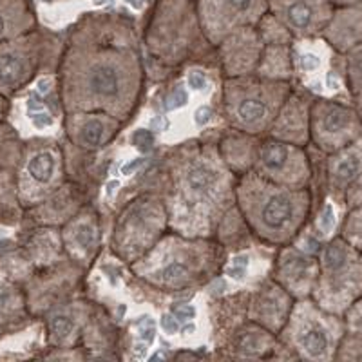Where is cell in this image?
<instances>
[{
	"label": "cell",
	"mask_w": 362,
	"mask_h": 362,
	"mask_svg": "<svg viewBox=\"0 0 362 362\" xmlns=\"http://www.w3.org/2000/svg\"><path fill=\"white\" fill-rule=\"evenodd\" d=\"M132 25L122 17L87 15L71 35L62 67L64 105L69 112H105L119 122L134 109L141 62Z\"/></svg>",
	"instance_id": "obj_1"
},
{
	"label": "cell",
	"mask_w": 362,
	"mask_h": 362,
	"mask_svg": "<svg viewBox=\"0 0 362 362\" xmlns=\"http://www.w3.org/2000/svg\"><path fill=\"white\" fill-rule=\"evenodd\" d=\"M170 190L167 196V218L180 234L202 235L228 209L232 185L228 169L209 147L181 151L170 161Z\"/></svg>",
	"instance_id": "obj_2"
},
{
	"label": "cell",
	"mask_w": 362,
	"mask_h": 362,
	"mask_svg": "<svg viewBox=\"0 0 362 362\" xmlns=\"http://www.w3.org/2000/svg\"><path fill=\"white\" fill-rule=\"evenodd\" d=\"M235 196L252 230L268 243L288 245L293 241L312 210L308 187L292 189L276 185L254 170L243 173L235 187Z\"/></svg>",
	"instance_id": "obj_3"
},
{
	"label": "cell",
	"mask_w": 362,
	"mask_h": 362,
	"mask_svg": "<svg viewBox=\"0 0 362 362\" xmlns=\"http://www.w3.org/2000/svg\"><path fill=\"white\" fill-rule=\"evenodd\" d=\"M346 329L344 317L321 308L308 297L293 303L288 321L284 322L279 334L283 335L284 348L292 351L293 357L328 362L335 361L339 342Z\"/></svg>",
	"instance_id": "obj_4"
},
{
	"label": "cell",
	"mask_w": 362,
	"mask_h": 362,
	"mask_svg": "<svg viewBox=\"0 0 362 362\" xmlns=\"http://www.w3.org/2000/svg\"><path fill=\"white\" fill-rule=\"evenodd\" d=\"M362 293V254L341 234L322 243L312 299L321 308L344 315Z\"/></svg>",
	"instance_id": "obj_5"
},
{
	"label": "cell",
	"mask_w": 362,
	"mask_h": 362,
	"mask_svg": "<svg viewBox=\"0 0 362 362\" xmlns=\"http://www.w3.org/2000/svg\"><path fill=\"white\" fill-rule=\"evenodd\" d=\"M288 82L235 76L225 83V112L232 127L245 134L270 131L281 105L290 95Z\"/></svg>",
	"instance_id": "obj_6"
},
{
	"label": "cell",
	"mask_w": 362,
	"mask_h": 362,
	"mask_svg": "<svg viewBox=\"0 0 362 362\" xmlns=\"http://www.w3.org/2000/svg\"><path fill=\"white\" fill-rule=\"evenodd\" d=\"M210 250L202 241L167 238L141 255L134 272L160 288L183 290L205 276Z\"/></svg>",
	"instance_id": "obj_7"
},
{
	"label": "cell",
	"mask_w": 362,
	"mask_h": 362,
	"mask_svg": "<svg viewBox=\"0 0 362 362\" xmlns=\"http://www.w3.org/2000/svg\"><path fill=\"white\" fill-rule=\"evenodd\" d=\"M169 223L167 209L154 196H141L124 210L115 230V250L119 257L138 261L156 245Z\"/></svg>",
	"instance_id": "obj_8"
},
{
	"label": "cell",
	"mask_w": 362,
	"mask_h": 362,
	"mask_svg": "<svg viewBox=\"0 0 362 362\" xmlns=\"http://www.w3.org/2000/svg\"><path fill=\"white\" fill-rule=\"evenodd\" d=\"M362 136V122L354 100H312L310 107V144L322 154H332Z\"/></svg>",
	"instance_id": "obj_9"
},
{
	"label": "cell",
	"mask_w": 362,
	"mask_h": 362,
	"mask_svg": "<svg viewBox=\"0 0 362 362\" xmlns=\"http://www.w3.org/2000/svg\"><path fill=\"white\" fill-rule=\"evenodd\" d=\"M252 167L255 174L281 187L303 189L312 180V163L305 147L277 140L274 136L255 144Z\"/></svg>",
	"instance_id": "obj_10"
},
{
	"label": "cell",
	"mask_w": 362,
	"mask_h": 362,
	"mask_svg": "<svg viewBox=\"0 0 362 362\" xmlns=\"http://www.w3.org/2000/svg\"><path fill=\"white\" fill-rule=\"evenodd\" d=\"M203 35L212 44L241 28L259 24L268 13V0H196Z\"/></svg>",
	"instance_id": "obj_11"
},
{
	"label": "cell",
	"mask_w": 362,
	"mask_h": 362,
	"mask_svg": "<svg viewBox=\"0 0 362 362\" xmlns=\"http://www.w3.org/2000/svg\"><path fill=\"white\" fill-rule=\"evenodd\" d=\"M334 8L328 0H268V11L293 38L321 37Z\"/></svg>",
	"instance_id": "obj_12"
},
{
	"label": "cell",
	"mask_w": 362,
	"mask_h": 362,
	"mask_svg": "<svg viewBox=\"0 0 362 362\" xmlns=\"http://www.w3.org/2000/svg\"><path fill=\"white\" fill-rule=\"evenodd\" d=\"M38 40L33 35L0 42V95H13L33 78L38 66Z\"/></svg>",
	"instance_id": "obj_13"
},
{
	"label": "cell",
	"mask_w": 362,
	"mask_h": 362,
	"mask_svg": "<svg viewBox=\"0 0 362 362\" xmlns=\"http://www.w3.org/2000/svg\"><path fill=\"white\" fill-rule=\"evenodd\" d=\"M319 276V255L297 247H284L276 263V283L293 299H308Z\"/></svg>",
	"instance_id": "obj_14"
},
{
	"label": "cell",
	"mask_w": 362,
	"mask_h": 362,
	"mask_svg": "<svg viewBox=\"0 0 362 362\" xmlns=\"http://www.w3.org/2000/svg\"><path fill=\"white\" fill-rule=\"evenodd\" d=\"M219 45H221L223 66L230 78L252 74L259 66L263 40L259 31H255L252 25L230 33L219 42Z\"/></svg>",
	"instance_id": "obj_15"
},
{
	"label": "cell",
	"mask_w": 362,
	"mask_h": 362,
	"mask_svg": "<svg viewBox=\"0 0 362 362\" xmlns=\"http://www.w3.org/2000/svg\"><path fill=\"white\" fill-rule=\"evenodd\" d=\"M312 100L306 93L290 90L288 98L284 100L277 112L270 132L274 138L288 144L306 147L310 144V107Z\"/></svg>",
	"instance_id": "obj_16"
},
{
	"label": "cell",
	"mask_w": 362,
	"mask_h": 362,
	"mask_svg": "<svg viewBox=\"0 0 362 362\" xmlns=\"http://www.w3.org/2000/svg\"><path fill=\"white\" fill-rule=\"evenodd\" d=\"M66 129L74 145L95 151L115 138L119 119L105 112H71Z\"/></svg>",
	"instance_id": "obj_17"
},
{
	"label": "cell",
	"mask_w": 362,
	"mask_h": 362,
	"mask_svg": "<svg viewBox=\"0 0 362 362\" xmlns=\"http://www.w3.org/2000/svg\"><path fill=\"white\" fill-rule=\"evenodd\" d=\"M325 173L328 192L342 202L346 189L362 174V136L335 153L326 154Z\"/></svg>",
	"instance_id": "obj_18"
},
{
	"label": "cell",
	"mask_w": 362,
	"mask_h": 362,
	"mask_svg": "<svg viewBox=\"0 0 362 362\" xmlns=\"http://www.w3.org/2000/svg\"><path fill=\"white\" fill-rule=\"evenodd\" d=\"M293 303L296 299L283 286L277 283L264 284L263 288L255 292L254 300H252V321L267 328L272 334H279L284 322L288 321Z\"/></svg>",
	"instance_id": "obj_19"
},
{
	"label": "cell",
	"mask_w": 362,
	"mask_h": 362,
	"mask_svg": "<svg viewBox=\"0 0 362 362\" xmlns=\"http://www.w3.org/2000/svg\"><path fill=\"white\" fill-rule=\"evenodd\" d=\"M321 37L339 54H344L362 42V0L335 6Z\"/></svg>",
	"instance_id": "obj_20"
},
{
	"label": "cell",
	"mask_w": 362,
	"mask_h": 362,
	"mask_svg": "<svg viewBox=\"0 0 362 362\" xmlns=\"http://www.w3.org/2000/svg\"><path fill=\"white\" fill-rule=\"evenodd\" d=\"M33 28L35 13L29 0H0V42L24 37Z\"/></svg>",
	"instance_id": "obj_21"
},
{
	"label": "cell",
	"mask_w": 362,
	"mask_h": 362,
	"mask_svg": "<svg viewBox=\"0 0 362 362\" xmlns=\"http://www.w3.org/2000/svg\"><path fill=\"white\" fill-rule=\"evenodd\" d=\"M58 176V154L54 148L51 147H40L37 148L31 156L25 161V169H24V183L29 189H40L47 190L53 181L57 180Z\"/></svg>",
	"instance_id": "obj_22"
},
{
	"label": "cell",
	"mask_w": 362,
	"mask_h": 362,
	"mask_svg": "<svg viewBox=\"0 0 362 362\" xmlns=\"http://www.w3.org/2000/svg\"><path fill=\"white\" fill-rule=\"evenodd\" d=\"M259 76L268 80H281L288 82V78L293 74V58L290 44H268L267 49H263L261 54Z\"/></svg>",
	"instance_id": "obj_23"
},
{
	"label": "cell",
	"mask_w": 362,
	"mask_h": 362,
	"mask_svg": "<svg viewBox=\"0 0 362 362\" xmlns=\"http://www.w3.org/2000/svg\"><path fill=\"white\" fill-rule=\"evenodd\" d=\"M98 234H96L95 223L89 221L87 218L78 219V221L71 223L69 230L66 232V243L73 252L87 255L95 250Z\"/></svg>",
	"instance_id": "obj_24"
},
{
	"label": "cell",
	"mask_w": 362,
	"mask_h": 362,
	"mask_svg": "<svg viewBox=\"0 0 362 362\" xmlns=\"http://www.w3.org/2000/svg\"><path fill=\"white\" fill-rule=\"evenodd\" d=\"M254 148L255 144L247 141L245 136H234L228 138L223 144V158H225V165H230L232 169L243 170L247 173V167L252 165L254 160Z\"/></svg>",
	"instance_id": "obj_25"
},
{
	"label": "cell",
	"mask_w": 362,
	"mask_h": 362,
	"mask_svg": "<svg viewBox=\"0 0 362 362\" xmlns=\"http://www.w3.org/2000/svg\"><path fill=\"white\" fill-rule=\"evenodd\" d=\"M272 332L263 326L247 328L235 341V350L241 357H261V354L270 350Z\"/></svg>",
	"instance_id": "obj_26"
},
{
	"label": "cell",
	"mask_w": 362,
	"mask_h": 362,
	"mask_svg": "<svg viewBox=\"0 0 362 362\" xmlns=\"http://www.w3.org/2000/svg\"><path fill=\"white\" fill-rule=\"evenodd\" d=\"M344 80L351 98L362 96V42L342 54Z\"/></svg>",
	"instance_id": "obj_27"
},
{
	"label": "cell",
	"mask_w": 362,
	"mask_h": 362,
	"mask_svg": "<svg viewBox=\"0 0 362 362\" xmlns=\"http://www.w3.org/2000/svg\"><path fill=\"white\" fill-rule=\"evenodd\" d=\"M341 235L362 254V205L346 210Z\"/></svg>",
	"instance_id": "obj_28"
},
{
	"label": "cell",
	"mask_w": 362,
	"mask_h": 362,
	"mask_svg": "<svg viewBox=\"0 0 362 362\" xmlns=\"http://www.w3.org/2000/svg\"><path fill=\"white\" fill-rule=\"evenodd\" d=\"M335 361H362V332L346 329L339 342Z\"/></svg>",
	"instance_id": "obj_29"
},
{
	"label": "cell",
	"mask_w": 362,
	"mask_h": 362,
	"mask_svg": "<svg viewBox=\"0 0 362 362\" xmlns=\"http://www.w3.org/2000/svg\"><path fill=\"white\" fill-rule=\"evenodd\" d=\"M74 319L67 313H54L49 319V329L58 342H66L74 334Z\"/></svg>",
	"instance_id": "obj_30"
},
{
	"label": "cell",
	"mask_w": 362,
	"mask_h": 362,
	"mask_svg": "<svg viewBox=\"0 0 362 362\" xmlns=\"http://www.w3.org/2000/svg\"><path fill=\"white\" fill-rule=\"evenodd\" d=\"M335 228V210L332 206V203L326 202L322 206L321 214L317 218V235L319 238H328L332 235Z\"/></svg>",
	"instance_id": "obj_31"
},
{
	"label": "cell",
	"mask_w": 362,
	"mask_h": 362,
	"mask_svg": "<svg viewBox=\"0 0 362 362\" xmlns=\"http://www.w3.org/2000/svg\"><path fill=\"white\" fill-rule=\"evenodd\" d=\"M346 328L354 332H362V293L354 300V305L344 312Z\"/></svg>",
	"instance_id": "obj_32"
},
{
	"label": "cell",
	"mask_w": 362,
	"mask_h": 362,
	"mask_svg": "<svg viewBox=\"0 0 362 362\" xmlns=\"http://www.w3.org/2000/svg\"><path fill=\"white\" fill-rule=\"evenodd\" d=\"M342 203H344L346 210L362 205V174L354 181V183H351L350 187H348V189H346Z\"/></svg>",
	"instance_id": "obj_33"
},
{
	"label": "cell",
	"mask_w": 362,
	"mask_h": 362,
	"mask_svg": "<svg viewBox=\"0 0 362 362\" xmlns=\"http://www.w3.org/2000/svg\"><path fill=\"white\" fill-rule=\"evenodd\" d=\"M132 145L138 151H141V153H148L154 145V134L151 131H147V129H138L132 134Z\"/></svg>",
	"instance_id": "obj_34"
},
{
	"label": "cell",
	"mask_w": 362,
	"mask_h": 362,
	"mask_svg": "<svg viewBox=\"0 0 362 362\" xmlns=\"http://www.w3.org/2000/svg\"><path fill=\"white\" fill-rule=\"evenodd\" d=\"M187 100H189V96H187V93L181 87H176V89L173 90L169 95V98H167V103H165V109H169V111H173V109H177V107H183L187 103Z\"/></svg>",
	"instance_id": "obj_35"
},
{
	"label": "cell",
	"mask_w": 362,
	"mask_h": 362,
	"mask_svg": "<svg viewBox=\"0 0 362 362\" xmlns=\"http://www.w3.org/2000/svg\"><path fill=\"white\" fill-rule=\"evenodd\" d=\"M141 326H140V337L144 339L147 344H153L154 342V337H156V326H154V322L148 319V317H144L141 319Z\"/></svg>",
	"instance_id": "obj_36"
},
{
	"label": "cell",
	"mask_w": 362,
	"mask_h": 362,
	"mask_svg": "<svg viewBox=\"0 0 362 362\" xmlns=\"http://www.w3.org/2000/svg\"><path fill=\"white\" fill-rule=\"evenodd\" d=\"M247 267H248L247 255H243V257H235L234 267L228 268V270H226V274L234 277V279H241V277H245V274H247Z\"/></svg>",
	"instance_id": "obj_37"
},
{
	"label": "cell",
	"mask_w": 362,
	"mask_h": 362,
	"mask_svg": "<svg viewBox=\"0 0 362 362\" xmlns=\"http://www.w3.org/2000/svg\"><path fill=\"white\" fill-rule=\"evenodd\" d=\"M299 66L303 71H315L317 67L321 66V58L317 57V54H312V53H305L303 57L299 58Z\"/></svg>",
	"instance_id": "obj_38"
},
{
	"label": "cell",
	"mask_w": 362,
	"mask_h": 362,
	"mask_svg": "<svg viewBox=\"0 0 362 362\" xmlns=\"http://www.w3.org/2000/svg\"><path fill=\"white\" fill-rule=\"evenodd\" d=\"M173 313L180 321H189V319H192L196 315V308L190 305H176L173 306Z\"/></svg>",
	"instance_id": "obj_39"
},
{
	"label": "cell",
	"mask_w": 362,
	"mask_h": 362,
	"mask_svg": "<svg viewBox=\"0 0 362 362\" xmlns=\"http://www.w3.org/2000/svg\"><path fill=\"white\" fill-rule=\"evenodd\" d=\"M189 86L192 89H205L206 87V76L202 71H192L189 74Z\"/></svg>",
	"instance_id": "obj_40"
},
{
	"label": "cell",
	"mask_w": 362,
	"mask_h": 362,
	"mask_svg": "<svg viewBox=\"0 0 362 362\" xmlns=\"http://www.w3.org/2000/svg\"><path fill=\"white\" fill-rule=\"evenodd\" d=\"M161 326H163V329L167 332V334H176V332H177L176 317L163 315V319H161Z\"/></svg>",
	"instance_id": "obj_41"
},
{
	"label": "cell",
	"mask_w": 362,
	"mask_h": 362,
	"mask_svg": "<svg viewBox=\"0 0 362 362\" xmlns=\"http://www.w3.org/2000/svg\"><path fill=\"white\" fill-rule=\"evenodd\" d=\"M210 118H212V111L209 107H199L196 111V124L198 125H205L209 124Z\"/></svg>",
	"instance_id": "obj_42"
},
{
	"label": "cell",
	"mask_w": 362,
	"mask_h": 362,
	"mask_svg": "<svg viewBox=\"0 0 362 362\" xmlns=\"http://www.w3.org/2000/svg\"><path fill=\"white\" fill-rule=\"evenodd\" d=\"M145 158H138V160H134V161H131V163H127V165H124V169H122V174H124V176H131L132 173H134V170H138L141 167V165H145Z\"/></svg>",
	"instance_id": "obj_43"
},
{
	"label": "cell",
	"mask_w": 362,
	"mask_h": 362,
	"mask_svg": "<svg viewBox=\"0 0 362 362\" xmlns=\"http://www.w3.org/2000/svg\"><path fill=\"white\" fill-rule=\"evenodd\" d=\"M151 127H153L154 131H165V129L169 127V119L165 118V116H156V118L151 122Z\"/></svg>",
	"instance_id": "obj_44"
},
{
	"label": "cell",
	"mask_w": 362,
	"mask_h": 362,
	"mask_svg": "<svg viewBox=\"0 0 362 362\" xmlns=\"http://www.w3.org/2000/svg\"><path fill=\"white\" fill-rule=\"evenodd\" d=\"M51 124H53V118H51L49 115H45V112L35 116V125H37V127H47V125Z\"/></svg>",
	"instance_id": "obj_45"
},
{
	"label": "cell",
	"mask_w": 362,
	"mask_h": 362,
	"mask_svg": "<svg viewBox=\"0 0 362 362\" xmlns=\"http://www.w3.org/2000/svg\"><path fill=\"white\" fill-rule=\"evenodd\" d=\"M328 2L334 6H346V4H354V2H361V0H328Z\"/></svg>",
	"instance_id": "obj_46"
},
{
	"label": "cell",
	"mask_w": 362,
	"mask_h": 362,
	"mask_svg": "<svg viewBox=\"0 0 362 362\" xmlns=\"http://www.w3.org/2000/svg\"><path fill=\"white\" fill-rule=\"evenodd\" d=\"M354 103H355V107H357L358 116H361V122H362V96H358V98H354Z\"/></svg>",
	"instance_id": "obj_47"
},
{
	"label": "cell",
	"mask_w": 362,
	"mask_h": 362,
	"mask_svg": "<svg viewBox=\"0 0 362 362\" xmlns=\"http://www.w3.org/2000/svg\"><path fill=\"white\" fill-rule=\"evenodd\" d=\"M4 112H6V100H4V96L0 95V118L4 116Z\"/></svg>",
	"instance_id": "obj_48"
},
{
	"label": "cell",
	"mask_w": 362,
	"mask_h": 362,
	"mask_svg": "<svg viewBox=\"0 0 362 362\" xmlns=\"http://www.w3.org/2000/svg\"><path fill=\"white\" fill-rule=\"evenodd\" d=\"M96 4H102V2H105V0H95Z\"/></svg>",
	"instance_id": "obj_49"
}]
</instances>
